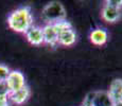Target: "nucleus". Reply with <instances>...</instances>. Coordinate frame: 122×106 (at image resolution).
Listing matches in <instances>:
<instances>
[{
	"mask_svg": "<svg viewBox=\"0 0 122 106\" xmlns=\"http://www.w3.org/2000/svg\"><path fill=\"white\" fill-rule=\"evenodd\" d=\"M33 16L30 6H20L14 10L8 17V25L17 33H27L33 25Z\"/></svg>",
	"mask_w": 122,
	"mask_h": 106,
	"instance_id": "f257e3e1",
	"label": "nucleus"
},
{
	"mask_svg": "<svg viewBox=\"0 0 122 106\" xmlns=\"http://www.w3.org/2000/svg\"><path fill=\"white\" fill-rule=\"evenodd\" d=\"M41 16L47 23H54L66 19L67 13L64 5L61 2L52 1L44 6L41 11Z\"/></svg>",
	"mask_w": 122,
	"mask_h": 106,
	"instance_id": "f03ea898",
	"label": "nucleus"
},
{
	"mask_svg": "<svg viewBox=\"0 0 122 106\" xmlns=\"http://www.w3.org/2000/svg\"><path fill=\"white\" fill-rule=\"evenodd\" d=\"M5 84L10 92H15V91L19 90L25 86V75L19 70H11L10 74L5 81Z\"/></svg>",
	"mask_w": 122,
	"mask_h": 106,
	"instance_id": "7ed1b4c3",
	"label": "nucleus"
},
{
	"mask_svg": "<svg viewBox=\"0 0 122 106\" xmlns=\"http://www.w3.org/2000/svg\"><path fill=\"white\" fill-rule=\"evenodd\" d=\"M92 106H117L107 91H96L90 93Z\"/></svg>",
	"mask_w": 122,
	"mask_h": 106,
	"instance_id": "20e7f679",
	"label": "nucleus"
},
{
	"mask_svg": "<svg viewBox=\"0 0 122 106\" xmlns=\"http://www.w3.org/2000/svg\"><path fill=\"white\" fill-rule=\"evenodd\" d=\"M25 38L33 46H41L44 44V34L43 28L32 25L25 33Z\"/></svg>",
	"mask_w": 122,
	"mask_h": 106,
	"instance_id": "39448f33",
	"label": "nucleus"
},
{
	"mask_svg": "<svg viewBox=\"0 0 122 106\" xmlns=\"http://www.w3.org/2000/svg\"><path fill=\"white\" fill-rule=\"evenodd\" d=\"M108 95L115 104H122V79H115L109 85Z\"/></svg>",
	"mask_w": 122,
	"mask_h": 106,
	"instance_id": "423d86ee",
	"label": "nucleus"
},
{
	"mask_svg": "<svg viewBox=\"0 0 122 106\" xmlns=\"http://www.w3.org/2000/svg\"><path fill=\"white\" fill-rule=\"evenodd\" d=\"M43 34H44V44L50 45L54 47L57 45L58 34L56 32L53 23H46L43 27Z\"/></svg>",
	"mask_w": 122,
	"mask_h": 106,
	"instance_id": "0eeeda50",
	"label": "nucleus"
},
{
	"mask_svg": "<svg viewBox=\"0 0 122 106\" xmlns=\"http://www.w3.org/2000/svg\"><path fill=\"white\" fill-rule=\"evenodd\" d=\"M101 17L106 22H117L121 18V10H118V9L112 8V6L104 4L102 10H101Z\"/></svg>",
	"mask_w": 122,
	"mask_h": 106,
	"instance_id": "6e6552de",
	"label": "nucleus"
},
{
	"mask_svg": "<svg viewBox=\"0 0 122 106\" xmlns=\"http://www.w3.org/2000/svg\"><path fill=\"white\" fill-rule=\"evenodd\" d=\"M31 96V90L30 88L25 85V87H22L21 89L15 91V92H10L9 95V99H11V101L16 105H21L23 103H25L28 101V99Z\"/></svg>",
	"mask_w": 122,
	"mask_h": 106,
	"instance_id": "1a4fd4ad",
	"label": "nucleus"
},
{
	"mask_svg": "<svg viewBox=\"0 0 122 106\" xmlns=\"http://www.w3.org/2000/svg\"><path fill=\"white\" fill-rule=\"evenodd\" d=\"M89 39L96 46H103L107 42V39H108V34H107L106 30L104 29H95L90 32L89 34Z\"/></svg>",
	"mask_w": 122,
	"mask_h": 106,
	"instance_id": "9d476101",
	"label": "nucleus"
},
{
	"mask_svg": "<svg viewBox=\"0 0 122 106\" xmlns=\"http://www.w3.org/2000/svg\"><path fill=\"white\" fill-rule=\"evenodd\" d=\"M76 40V33L73 29H69L67 31L62 32L58 35V39H57V44L62 45V46H72Z\"/></svg>",
	"mask_w": 122,
	"mask_h": 106,
	"instance_id": "9b49d317",
	"label": "nucleus"
},
{
	"mask_svg": "<svg viewBox=\"0 0 122 106\" xmlns=\"http://www.w3.org/2000/svg\"><path fill=\"white\" fill-rule=\"evenodd\" d=\"M53 25H54V28H55V30H56V32H57L58 35H60L62 32L67 31V30H69V29H72L71 23H70L67 19L57 21V22H54V23H53Z\"/></svg>",
	"mask_w": 122,
	"mask_h": 106,
	"instance_id": "f8f14e48",
	"label": "nucleus"
},
{
	"mask_svg": "<svg viewBox=\"0 0 122 106\" xmlns=\"http://www.w3.org/2000/svg\"><path fill=\"white\" fill-rule=\"evenodd\" d=\"M11 72V69L4 64H0V83H3L6 81L9 74Z\"/></svg>",
	"mask_w": 122,
	"mask_h": 106,
	"instance_id": "ddd939ff",
	"label": "nucleus"
},
{
	"mask_svg": "<svg viewBox=\"0 0 122 106\" xmlns=\"http://www.w3.org/2000/svg\"><path fill=\"white\" fill-rule=\"evenodd\" d=\"M104 3L106 5L112 6V8L118 9V10H121L122 9V0H106Z\"/></svg>",
	"mask_w": 122,
	"mask_h": 106,
	"instance_id": "4468645a",
	"label": "nucleus"
},
{
	"mask_svg": "<svg viewBox=\"0 0 122 106\" xmlns=\"http://www.w3.org/2000/svg\"><path fill=\"white\" fill-rule=\"evenodd\" d=\"M0 106H9V95L0 93Z\"/></svg>",
	"mask_w": 122,
	"mask_h": 106,
	"instance_id": "2eb2a0df",
	"label": "nucleus"
},
{
	"mask_svg": "<svg viewBox=\"0 0 122 106\" xmlns=\"http://www.w3.org/2000/svg\"><path fill=\"white\" fill-rule=\"evenodd\" d=\"M82 106H92L91 105V99H90V95L87 96V98L84 100L83 104H82Z\"/></svg>",
	"mask_w": 122,
	"mask_h": 106,
	"instance_id": "dca6fc26",
	"label": "nucleus"
}]
</instances>
